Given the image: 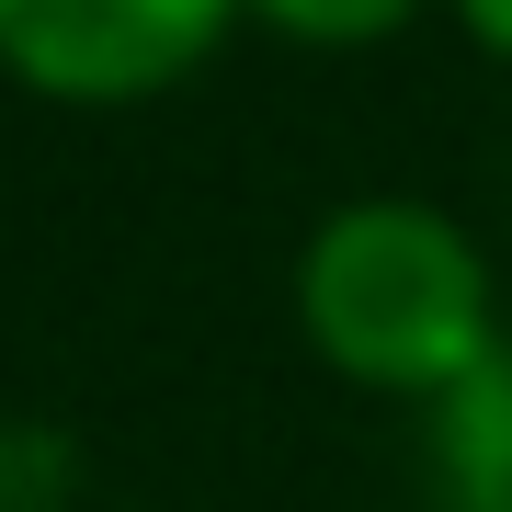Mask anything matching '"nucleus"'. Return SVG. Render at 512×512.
<instances>
[{
	"label": "nucleus",
	"instance_id": "obj_1",
	"mask_svg": "<svg viewBox=\"0 0 512 512\" xmlns=\"http://www.w3.org/2000/svg\"><path fill=\"white\" fill-rule=\"evenodd\" d=\"M308 330L342 376L467 387L490 365V285L433 205H342L308 239Z\"/></svg>",
	"mask_w": 512,
	"mask_h": 512
},
{
	"label": "nucleus",
	"instance_id": "obj_2",
	"mask_svg": "<svg viewBox=\"0 0 512 512\" xmlns=\"http://www.w3.org/2000/svg\"><path fill=\"white\" fill-rule=\"evenodd\" d=\"M228 0H0V57L46 92H148L217 35Z\"/></svg>",
	"mask_w": 512,
	"mask_h": 512
},
{
	"label": "nucleus",
	"instance_id": "obj_3",
	"mask_svg": "<svg viewBox=\"0 0 512 512\" xmlns=\"http://www.w3.org/2000/svg\"><path fill=\"white\" fill-rule=\"evenodd\" d=\"M456 501L467 512H512V365L501 353L456 387Z\"/></svg>",
	"mask_w": 512,
	"mask_h": 512
},
{
	"label": "nucleus",
	"instance_id": "obj_4",
	"mask_svg": "<svg viewBox=\"0 0 512 512\" xmlns=\"http://www.w3.org/2000/svg\"><path fill=\"white\" fill-rule=\"evenodd\" d=\"M274 23H296V35H376V23H399L410 0H262Z\"/></svg>",
	"mask_w": 512,
	"mask_h": 512
},
{
	"label": "nucleus",
	"instance_id": "obj_5",
	"mask_svg": "<svg viewBox=\"0 0 512 512\" xmlns=\"http://www.w3.org/2000/svg\"><path fill=\"white\" fill-rule=\"evenodd\" d=\"M456 12H467V23H478L490 46H512V0H456Z\"/></svg>",
	"mask_w": 512,
	"mask_h": 512
}]
</instances>
